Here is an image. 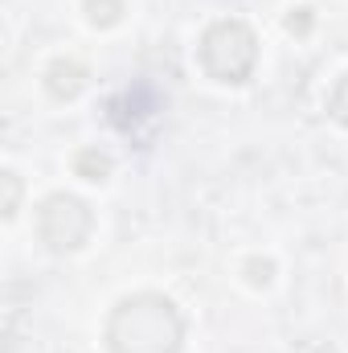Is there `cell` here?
<instances>
[{"mask_svg": "<svg viewBox=\"0 0 348 353\" xmlns=\"http://www.w3.org/2000/svg\"><path fill=\"white\" fill-rule=\"evenodd\" d=\"M115 325H127L131 337H135L119 353H140V345H152V353L176 350V316H173V304H164V300H127L119 308Z\"/></svg>", "mask_w": 348, "mask_h": 353, "instance_id": "cell-1", "label": "cell"}]
</instances>
